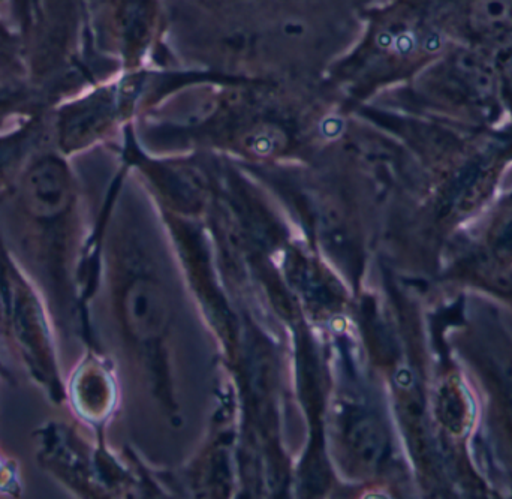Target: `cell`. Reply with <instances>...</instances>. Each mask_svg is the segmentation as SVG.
<instances>
[{
  "label": "cell",
  "mask_w": 512,
  "mask_h": 499,
  "mask_svg": "<svg viewBox=\"0 0 512 499\" xmlns=\"http://www.w3.org/2000/svg\"><path fill=\"white\" fill-rule=\"evenodd\" d=\"M179 30L212 32L225 42L300 41L313 26L346 21L345 0H167Z\"/></svg>",
  "instance_id": "cell-1"
},
{
  "label": "cell",
  "mask_w": 512,
  "mask_h": 499,
  "mask_svg": "<svg viewBox=\"0 0 512 499\" xmlns=\"http://www.w3.org/2000/svg\"><path fill=\"white\" fill-rule=\"evenodd\" d=\"M44 98L35 86H26L21 80H0V125L18 114H35L45 110Z\"/></svg>",
  "instance_id": "cell-2"
},
{
  "label": "cell",
  "mask_w": 512,
  "mask_h": 499,
  "mask_svg": "<svg viewBox=\"0 0 512 499\" xmlns=\"http://www.w3.org/2000/svg\"><path fill=\"white\" fill-rule=\"evenodd\" d=\"M447 423L453 431L465 428L466 410L462 395L456 389H448Z\"/></svg>",
  "instance_id": "cell-3"
},
{
  "label": "cell",
  "mask_w": 512,
  "mask_h": 499,
  "mask_svg": "<svg viewBox=\"0 0 512 499\" xmlns=\"http://www.w3.org/2000/svg\"><path fill=\"white\" fill-rule=\"evenodd\" d=\"M0 80H20L18 74L14 72V65H12L8 50L3 47L2 39H0Z\"/></svg>",
  "instance_id": "cell-4"
},
{
  "label": "cell",
  "mask_w": 512,
  "mask_h": 499,
  "mask_svg": "<svg viewBox=\"0 0 512 499\" xmlns=\"http://www.w3.org/2000/svg\"><path fill=\"white\" fill-rule=\"evenodd\" d=\"M505 389H507V392H505V395H507L508 402H510V411L512 413V372H507L505 374Z\"/></svg>",
  "instance_id": "cell-5"
}]
</instances>
